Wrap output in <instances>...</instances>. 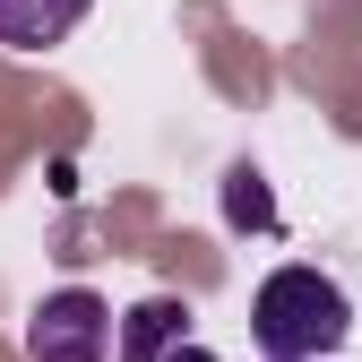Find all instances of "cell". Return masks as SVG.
I'll use <instances>...</instances> for the list:
<instances>
[{
	"mask_svg": "<svg viewBox=\"0 0 362 362\" xmlns=\"http://www.w3.org/2000/svg\"><path fill=\"white\" fill-rule=\"evenodd\" d=\"M173 362H207V354H199V345H181V354H173Z\"/></svg>",
	"mask_w": 362,
	"mask_h": 362,
	"instance_id": "8992f818",
	"label": "cell"
},
{
	"mask_svg": "<svg viewBox=\"0 0 362 362\" xmlns=\"http://www.w3.org/2000/svg\"><path fill=\"white\" fill-rule=\"evenodd\" d=\"M224 207H233V224H267L276 207H267V190H259V173L250 164H233V181H224Z\"/></svg>",
	"mask_w": 362,
	"mask_h": 362,
	"instance_id": "5b68a950",
	"label": "cell"
},
{
	"mask_svg": "<svg viewBox=\"0 0 362 362\" xmlns=\"http://www.w3.org/2000/svg\"><path fill=\"white\" fill-rule=\"evenodd\" d=\"M250 337L276 362H320V354H337L354 337V302L320 267H276V276L250 293Z\"/></svg>",
	"mask_w": 362,
	"mask_h": 362,
	"instance_id": "6da1fadb",
	"label": "cell"
},
{
	"mask_svg": "<svg viewBox=\"0 0 362 362\" xmlns=\"http://www.w3.org/2000/svg\"><path fill=\"white\" fill-rule=\"evenodd\" d=\"M95 0H0V52H43V43H61L86 26Z\"/></svg>",
	"mask_w": 362,
	"mask_h": 362,
	"instance_id": "277c9868",
	"label": "cell"
},
{
	"mask_svg": "<svg viewBox=\"0 0 362 362\" xmlns=\"http://www.w3.org/2000/svg\"><path fill=\"white\" fill-rule=\"evenodd\" d=\"M181 345H190V302H181V293H147V302L121 320L112 362H173Z\"/></svg>",
	"mask_w": 362,
	"mask_h": 362,
	"instance_id": "3957f363",
	"label": "cell"
},
{
	"mask_svg": "<svg viewBox=\"0 0 362 362\" xmlns=\"http://www.w3.org/2000/svg\"><path fill=\"white\" fill-rule=\"evenodd\" d=\"M267 362H276V354H267Z\"/></svg>",
	"mask_w": 362,
	"mask_h": 362,
	"instance_id": "52a82bcc",
	"label": "cell"
},
{
	"mask_svg": "<svg viewBox=\"0 0 362 362\" xmlns=\"http://www.w3.org/2000/svg\"><path fill=\"white\" fill-rule=\"evenodd\" d=\"M121 337H112V302L86 293V285H61L35 302L26 320V362H104Z\"/></svg>",
	"mask_w": 362,
	"mask_h": 362,
	"instance_id": "7a4b0ae2",
	"label": "cell"
}]
</instances>
